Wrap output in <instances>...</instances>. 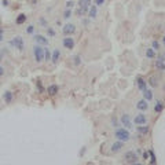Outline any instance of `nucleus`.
Segmentation results:
<instances>
[{"mask_svg": "<svg viewBox=\"0 0 165 165\" xmlns=\"http://www.w3.org/2000/svg\"><path fill=\"white\" fill-rule=\"evenodd\" d=\"M114 136H116L117 141H121V142H128L131 139V133H129V129L124 128L122 125L121 127H117L116 131H114Z\"/></svg>", "mask_w": 165, "mask_h": 165, "instance_id": "f257e3e1", "label": "nucleus"}, {"mask_svg": "<svg viewBox=\"0 0 165 165\" xmlns=\"http://www.w3.org/2000/svg\"><path fill=\"white\" fill-rule=\"evenodd\" d=\"M33 56H35L36 63L44 62V47H43V45H39V44L35 45V47H33Z\"/></svg>", "mask_w": 165, "mask_h": 165, "instance_id": "f03ea898", "label": "nucleus"}, {"mask_svg": "<svg viewBox=\"0 0 165 165\" xmlns=\"http://www.w3.org/2000/svg\"><path fill=\"white\" fill-rule=\"evenodd\" d=\"M8 45L17 48L18 51H24L25 50V41H24V39H22V36H15L12 40L8 41Z\"/></svg>", "mask_w": 165, "mask_h": 165, "instance_id": "7ed1b4c3", "label": "nucleus"}, {"mask_svg": "<svg viewBox=\"0 0 165 165\" xmlns=\"http://www.w3.org/2000/svg\"><path fill=\"white\" fill-rule=\"evenodd\" d=\"M124 161L127 164H138L139 162V154L136 151H132V150H129L127 153L124 154Z\"/></svg>", "mask_w": 165, "mask_h": 165, "instance_id": "20e7f679", "label": "nucleus"}, {"mask_svg": "<svg viewBox=\"0 0 165 165\" xmlns=\"http://www.w3.org/2000/svg\"><path fill=\"white\" fill-rule=\"evenodd\" d=\"M62 45L63 48H66L68 51H72L74 50V45H76V41L72 36H65V39H62Z\"/></svg>", "mask_w": 165, "mask_h": 165, "instance_id": "39448f33", "label": "nucleus"}, {"mask_svg": "<svg viewBox=\"0 0 165 165\" xmlns=\"http://www.w3.org/2000/svg\"><path fill=\"white\" fill-rule=\"evenodd\" d=\"M120 124L124 127V128H127V129H132L133 127H132V121H131V117H129V114H122V116L120 117Z\"/></svg>", "mask_w": 165, "mask_h": 165, "instance_id": "423d86ee", "label": "nucleus"}, {"mask_svg": "<svg viewBox=\"0 0 165 165\" xmlns=\"http://www.w3.org/2000/svg\"><path fill=\"white\" fill-rule=\"evenodd\" d=\"M33 40H35L36 44L43 45V47H47L48 45V39L45 36H43V35H33Z\"/></svg>", "mask_w": 165, "mask_h": 165, "instance_id": "0eeeda50", "label": "nucleus"}, {"mask_svg": "<svg viewBox=\"0 0 165 165\" xmlns=\"http://www.w3.org/2000/svg\"><path fill=\"white\" fill-rule=\"evenodd\" d=\"M62 33H63L65 36H70L73 33H76V25L73 24H65L62 26Z\"/></svg>", "mask_w": 165, "mask_h": 165, "instance_id": "6e6552de", "label": "nucleus"}, {"mask_svg": "<svg viewBox=\"0 0 165 165\" xmlns=\"http://www.w3.org/2000/svg\"><path fill=\"white\" fill-rule=\"evenodd\" d=\"M157 70H165V56L164 55H158L157 59H156V63H154Z\"/></svg>", "mask_w": 165, "mask_h": 165, "instance_id": "1a4fd4ad", "label": "nucleus"}, {"mask_svg": "<svg viewBox=\"0 0 165 165\" xmlns=\"http://www.w3.org/2000/svg\"><path fill=\"white\" fill-rule=\"evenodd\" d=\"M133 122H135L136 125L147 124V117H146V114H143V113H139V114H136V116H135Z\"/></svg>", "mask_w": 165, "mask_h": 165, "instance_id": "9d476101", "label": "nucleus"}, {"mask_svg": "<svg viewBox=\"0 0 165 165\" xmlns=\"http://www.w3.org/2000/svg\"><path fill=\"white\" fill-rule=\"evenodd\" d=\"M91 4H92V0H79V1H77V7L85 10L87 14H88V10H89V7H91Z\"/></svg>", "mask_w": 165, "mask_h": 165, "instance_id": "9b49d317", "label": "nucleus"}, {"mask_svg": "<svg viewBox=\"0 0 165 165\" xmlns=\"http://www.w3.org/2000/svg\"><path fill=\"white\" fill-rule=\"evenodd\" d=\"M1 98H3V101L6 105H11V102L14 101V92H12V91H6Z\"/></svg>", "mask_w": 165, "mask_h": 165, "instance_id": "f8f14e48", "label": "nucleus"}, {"mask_svg": "<svg viewBox=\"0 0 165 165\" xmlns=\"http://www.w3.org/2000/svg\"><path fill=\"white\" fill-rule=\"evenodd\" d=\"M136 109L141 110V112H146V110L149 109V101H146L145 98L141 99V101L136 103Z\"/></svg>", "mask_w": 165, "mask_h": 165, "instance_id": "ddd939ff", "label": "nucleus"}, {"mask_svg": "<svg viewBox=\"0 0 165 165\" xmlns=\"http://www.w3.org/2000/svg\"><path fill=\"white\" fill-rule=\"evenodd\" d=\"M136 131H138V133H139V136H142V135H147V133L150 132V127L147 124L138 125V127H136Z\"/></svg>", "mask_w": 165, "mask_h": 165, "instance_id": "4468645a", "label": "nucleus"}, {"mask_svg": "<svg viewBox=\"0 0 165 165\" xmlns=\"http://www.w3.org/2000/svg\"><path fill=\"white\" fill-rule=\"evenodd\" d=\"M124 147V142H121V141H116L112 145V149H110V151L112 153H118L121 149Z\"/></svg>", "mask_w": 165, "mask_h": 165, "instance_id": "2eb2a0df", "label": "nucleus"}, {"mask_svg": "<svg viewBox=\"0 0 165 165\" xmlns=\"http://www.w3.org/2000/svg\"><path fill=\"white\" fill-rule=\"evenodd\" d=\"M87 15H88L91 19H95V18H97L98 17V6L97 4H91V7H89Z\"/></svg>", "mask_w": 165, "mask_h": 165, "instance_id": "dca6fc26", "label": "nucleus"}, {"mask_svg": "<svg viewBox=\"0 0 165 165\" xmlns=\"http://www.w3.org/2000/svg\"><path fill=\"white\" fill-rule=\"evenodd\" d=\"M136 85H138V88L141 89L142 92H143V91L147 88V83H146V80L143 79V77H141V76L136 79Z\"/></svg>", "mask_w": 165, "mask_h": 165, "instance_id": "f3484780", "label": "nucleus"}, {"mask_svg": "<svg viewBox=\"0 0 165 165\" xmlns=\"http://www.w3.org/2000/svg\"><path fill=\"white\" fill-rule=\"evenodd\" d=\"M47 94H48L50 97H55L56 94H58V91H59V87L58 85H55V84H51V85H48L47 87Z\"/></svg>", "mask_w": 165, "mask_h": 165, "instance_id": "a211bd4d", "label": "nucleus"}, {"mask_svg": "<svg viewBox=\"0 0 165 165\" xmlns=\"http://www.w3.org/2000/svg\"><path fill=\"white\" fill-rule=\"evenodd\" d=\"M59 59H61V50L55 48L53 51V54H51V62H53L54 65H56L59 62Z\"/></svg>", "mask_w": 165, "mask_h": 165, "instance_id": "6ab92c4d", "label": "nucleus"}, {"mask_svg": "<svg viewBox=\"0 0 165 165\" xmlns=\"http://www.w3.org/2000/svg\"><path fill=\"white\" fill-rule=\"evenodd\" d=\"M165 105H164V102L161 101H157L156 102V105H154V112L156 113H162V110H164Z\"/></svg>", "mask_w": 165, "mask_h": 165, "instance_id": "aec40b11", "label": "nucleus"}, {"mask_svg": "<svg viewBox=\"0 0 165 165\" xmlns=\"http://www.w3.org/2000/svg\"><path fill=\"white\" fill-rule=\"evenodd\" d=\"M146 56H147L149 59H156V58H157V53H156V50L147 48L146 50Z\"/></svg>", "mask_w": 165, "mask_h": 165, "instance_id": "412c9836", "label": "nucleus"}, {"mask_svg": "<svg viewBox=\"0 0 165 165\" xmlns=\"http://www.w3.org/2000/svg\"><path fill=\"white\" fill-rule=\"evenodd\" d=\"M26 19H28V17L25 15V14H19V15L15 18V24L17 25H22L26 22Z\"/></svg>", "mask_w": 165, "mask_h": 165, "instance_id": "4be33fe9", "label": "nucleus"}, {"mask_svg": "<svg viewBox=\"0 0 165 165\" xmlns=\"http://www.w3.org/2000/svg\"><path fill=\"white\" fill-rule=\"evenodd\" d=\"M143 98H145L146 101H151V99H153V92H151V89L146 88L145 91H143Z\"/></svg>", "mask_w": 165, "mask_h": 165, "instance_id": "5701e85b", "label": "nucleus"}, {"mask_svg": "<svg viewBox=\"0 0 165 165\" xmlns=\"http://www.w3.org/2000/svg\"><path fill=\"white\" fill-rule=\"evenodd\" d=\"M149 154H150V160H149V162L151 165H154V164H157V157H156V154H154V151L153 150H149Z\"/></svg>", "mask_w": 165, "mask_h": 165, "instance_id": "b1692460", "label": "nucleus"}, {"mask_svg": "<svg viewBox=\"0 0 165 165\" xmlns=\"http://www.w3.org/2000/svg\"><path fill=\"white\" fill-rule=\"evenodd\" d=\"M149 84L151 85V87H154V88H156V87H158V79H157V77H154V76H151L149 79Z\"/></svg>", "mask_w": 165, "mask_h": 165, "instance_id": "393cba45", "label": "nucleus"}, {"mask_svg": "<svg viewBox=\"0 0 165 165\" xmlns=\"http://www.w3.org/2000/svg\"><path fill=\"white\" fill-rule=\"evenodd\" d=\"M51 51H50V48H47V47H44V61H51Z\"/></svg>", "mask_w": 165, "mask_h": 165, "instance_id": "a878e982", "label": "nucleus"}, {"mask_svg": "<svg viewBox=\"0 0 165 165\" xmlns=\"http://www.w3.org/2000/svg\"><path fill=\"white\" fill-rule=\"evenodd\" d=\"M76 15H77V17H80V18H83L84 15H87V11H85V10H83V8H80V7H77Z\"/></svg>", "mask_w": 165, "mask_h": 165, "instance_id": "bb28decb", "label": "nucleus"}, {"mask_svg": "<svg viewBox=\"0 0 165 165\" xmlns=\"http://www.w3.org/2000/svg\"><path fill=\"white\" fill-rule=\"evenodd\" d=\"M63 19H69L70 17H72V10L70 8H65V11H63Z\"/></svg>", "mask_w": 165, "mask_h": 165, "instance_id": "cd10ccee", "label": "nucleus"}, {"mask_svg": "<svg viewBox=\"0 0 165 165\" xmlns=\"http://www.w3.org/2000/svg\"><path fill=\"white\" fill-rule=\"evenodd\" d=\"M47 35H48L50 37H55V36H56L55 29H54V28H51V26H47Z\"/></svg>", "mask_w": 165, "mask_h": 165, "instance_id": "c85d7f7f", "label": "nucleus"}, {"mask_svg": "<svg viewBox=\"0 0 165 165\" xmlns=\"http://www.w3.org/2000/svg\"><path fill=\"white\" fill-rule=\"evenodd\" d=\"M73 63L76 65V66H80L81 65V58L79 55H74L73 56Z\"/></svg>", "mask_w": 165, "mask_h": 165, "instance_id": "c756f323", "label": "nucleus"}, {"mask_svg": "<svg viewBox=\"0 0 165 165\" xmlns=\"http://www.w3.org/2000/svg\"><path fill=\"white\" fill-rule=\"evenodd\" d=\"M36 87H37V91H39V92H40V94H44L45 89H44V87H43V84H41L40 81H37V83H36Z\"/></svg>", "mask_w": 165, "mask_h": 165, "instance_id": "7c9ffc66", "label": "nucleus"}, {"mask_svg": "<svg viewBox=\"0 0 165 165\" xmlns=\"http://www.w3.org/2000/svg\"><path fill=\"white\" fill-rule=\"evenodd\" d=\"M151 48L156 50V51H158V50H160V43H158L157 40H153L151 41Z\"/></svg>", "mask_w": 165, "mask_h": 165, "instance_id": "2f4dec72", "label": "nucleus"}, {"mask_svg": "<svg viewBox=\"0 0 165 165\" xmlns=\"http://www.w3.org/2000/svg\"><path fill=\"white\" fill-rule=\"evenodd\" d=\"M26 33L28 35H35V26L33 25H29L28 28H26Z\"/></svg>", "mask_w": 165, "mask_h": 165, "instance_id": "473e14b6", "label": "nucleus"}, {"mask_svg": "<svg viewBox=\"0 0 165 165\" xmlns=\"http://www.w3.org/2000/svg\"><path fill=\"white\" fill-rule=\"evenodd\" d=\"M65 6H66V8H72V7H74V6H76V3H74L73 0H68Z\"/></svg>", "mask_w": 165, "mask_h": 165, "instance_id": "72a5a7b5", "label": "nucleus"}, {"mask_svg": "<svg viewBox=\"0 0 165 165\" xmlns=\"http://www.w3.org/2000/svg\"><path fill=\"white\" fill-rule=\"evenodd\" d=\"M105 1H106V0H94V4H97V6H99V7H101V6H103V4H105Z\"/></svg>", "mask_w": 165, "mask_h": 165, "instance_id": "f704fd0d", "label": "nucleus"}, {"mask_svg": "<svg viewBox=\"0 0 165 165\" xmlns=\"http://www.w3.org/2000/svg\"><path fill=\"white\" fill-rule=\"evenodd\" d=\"M142 157H143V160H149V157H150L149 150H147V151H143V153H142Z\"/></svg>", "mask_w": 165, "mask_h": 165, "instance_id": "c9c22d12", "label": "nucleus"}, {"mask_svg": "<svg viewBox=\"0 0 165 165\" xmlns=\"http://www.w3.org/2000/svg\"><path fill=\"white\" fill-rule=\"evenodd\" d=\"M112 124H113V127H116V128H117V127H120V125H118V121H117L116 117H113V118H112Z\"/></svg>", "mask_w": 165, "mask_h": 165, "instance_id": "e433bc0d", "label": "nucleus"}, {"mask_svg": "<svg viewBox=\"0 0 165 165\" xmlns=\"http://www.w3.org/2000/svg\"><path fill=\"white\" fill-rule=\"evenodd\" d=\"M1 6H3V7H8V6H10V1H8V0H1Z\"/></svg>", "mask_w": 165, "mask_h": 165, "instance_id": "4c0bfd02", "label": "nucleus"}, {"mask_svg": "<svg viewBox=\"0 0 165 165\" xmlns=\"http://www.w3.org/2000/svg\"><path fill=\"white\" fill-rule=\"evenodd\" d=\"M39 22H40V25H43V26H47V21H45L44 18H40V19H39Z\"/></svg>", "mask_w": 165, "mask_h": 165, "instance_id": "58836bf2", "label": "nucleus"}, {"mask_svg": "<svg viewBox=\"0 0 165 165\" xmlns=\"http://www.w3.org/2000/svg\"><path fill=\"white\" fill-rule=\"evenodd\" d=\"M4 74H6V70H4V68L0 65V77H3Z\"/></svg>", "mask_w": 165, "mask_h": 165, "instance_id": "ea45409f", "label": "nucleus"}, {"mask_svg": "<svg viewBox=\"0 0 165 165\" xmlns=\"http://www.w3.org/2000/svg\"><path fill=\"white\" fill-rule=\"evenodd\" d=\"M84 153H85V146H84V147H81V151H80V156H84Z\"/></svg>", "mask_w": 165, "mask_h": 165, "instance_id": "a19ab883", "label": "nucleus"}, {"mask_svg": "<svg viewBox=\"0 0 165 165\" xmlns=\"http://www.w3.org/2000/svg\"><path fill=\"white\" fill-rule=\"evenodd\" d=\"M3 56H4L3 51H0V62H1V61H3Z\"/></svg>", "mask_w": 165, "mask_h": 165, "instance_id": "79ce46f5", "label": "nucleus"}, {"mask_svg": "<svg viewBox=\"0 0 165 165\" xmlns=\"http://www.w3.org/2000/svg\"><path fill=\"white\" fill-rule=\"evenodd\" d=\"M4 40V37H3V35H1V33H0V43H1V41Z\"/></svg>", "mask_w": 165, "mask_h": 165, "instance_id": "37998d69", "label": "nucleus"}, {"mask_svg": "<svg viewBox=\"0 0 165 165\" xmlns=\"http://www.w3.org/2000/svg\"><path fill=\"white\" fill-rule=\"evenodd\" d=\"M0 33H1V35H4V29L1 28V26H0Z\"/></svg>", "mask_w": 165, "mask_h": 165, "instance_id": "c03bdc74", "label": "nucleus"}, {"mask_svg": "<svg viewBox=\"0 0 165 165\" xmlns=\"http://www.w3.org/2000/svg\"><path fill=\"white\" fill-rule=\"evenodd\" d=\"M162 43H164V45H165V36L162 37Z\"/></svg>", "mask_w": 165, "mask_h": 165, "instance_id": "a18cd8bd", "label": "nucleus"}, {"mask_svg": "<svg viewBox=\"0 0 165 165\" xmlns=\"http://www.w3.org/2000/svg\"><path fill=\"white\" fill-rule=\"evenodd\" d=\"M164 91H165V87H164Z\"/></svg>", "mask_w": 165, "mask_h": 165, "instance_id": "49530a36", "label": "nucleus"}]
</instances>
